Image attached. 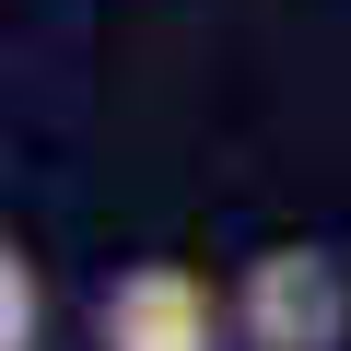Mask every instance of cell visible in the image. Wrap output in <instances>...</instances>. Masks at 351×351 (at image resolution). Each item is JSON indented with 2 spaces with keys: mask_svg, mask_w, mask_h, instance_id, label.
Instances as JSON below:
<instances>
[{
  "mask_svg": "<svg viewBox=\"0 0 351 351\" xmlns=\"http://www.w3.org/2000/svg\"><path fill=\"white\" fill-rule=\"evenodd\" d=\"M0 351H47V281H36L24 246L0 258Z\"/></svg>",
  "mask_w": 351,
  "mask_h": 351,
  "instance_id": "obj_3",
  "label": "cell"
},
{
  "mask_svg": "<svg viewBox=\"0 0 351 351\" xmlns=\"http://www.w3.org/2000/svg\"><path fill=\"white\" fill-rule=\"evenodd\" d=\"M223 304H234V351H351V269H339V246H258Z\"/></svg>",
  "mask_w": 351,
  "mask_h": 351,
  "instance_id": "obj_1",
  "label": "cell"
},
{
  "mask_svg": "<svg viewBox=\"0 0 351 351\" xmlns=\"http://www.w3.org/2000/svg\"><path fill=\"white\" fill-rule=\"evenodd\" d=\"M234 304H211V281L188 258H129L94 293V351H223Z\"/></svg>",
  "mask_w": 351,
  "mask_h": 351,
  "instance_id": "obj_2",
  "label": "cell"
}]
</instances>
